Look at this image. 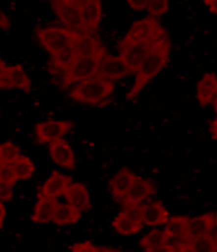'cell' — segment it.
<instances>
[{"mask_svg":"<svg viewBox=\"0 0 217 252\" xmlns=\"http://www.w3.org/2000/svg\"><path fill=\"white\" fill-rule=\"evenodd\" d=\"M72 46H73L78 58L91 57V55L97 54L103 48L100 41L92 36L91 33H79Z\"/></svg>","mask_w":217,"mask_h":252,"instance_id":"obj_19","label":"cell"},{"mask_svg":"<svg viewBox=\"0 0 217 252\" xmlns=\"http://www.w3.org/2000/svg\"><path fill=\"white\" fill-rule=\"evenodd\" d=\"M204 4L209 7V10L217 15V0H205Z\"/></svg>","mask_w":217,"mask_h":252,"instance_id":"obj_39","label":"cell"},{"mask_svg":"<svg viewBox=\"0 0 217 252\" xmlns=\"http://www.w3.org/2000/svg\"><path fill=\"white\" fill-rule=\"evenodd\" d=\"M136 175L133 173L132 171L128 170L127 167H123L113 176V178L108 182L111 192H112L113 197L116 200H121L125 197V195L129 191L130 187L133 186L134 181H135Z\"/></svg>","mask_w":217,"mask_h":252,"instance_id":"obj_16","label":"cell"},{"mask_svg":"<svg viewBox=\"0 0 217 252\" xmlns=\"http://www.w3.org/2000/svg\"><path fill=\"white\" fill-rule=\"evenodd\" d=\"M147 11L153 17L163 15L168 11V1L167 0H149Z\"/></svg>","mask_w":217,"mask_h":252,"instance_id":"obj_30","label":"cell"},{"mask_svg":"<svg viewBox=\"0 0 217 252\" xmlns=\"http://www.w3.org/2000/svg\"><path fill=\"white\" fill-rule=\"evenodd\" d=\"M185 243H188L193 249L194 252H215L216 250L215 236H213L211 233L194 238V239H191Z\"/></svg>","mask_w":217,"mask_h":252,"instance_id":"obj_27","label":"cell"},{"mask_svg":"<svg viewBox=\"0 0 217 252\" xmlns=\"http://www.w3.org/2000/svg\"><path fill=\"white\" fill-rule=\"evenodd\" d=\"M50 6L56 13L58 19L67 25L69 30L79 33H91L82 23L79 8L73 6L68 0H53Z\"/></svg>","mask_w":217,"mask_h":252,"instance_id":"obj_6","label":"cell"},{"mask_svg":"<svg viewBox=\"0 0 217 252\" xmlns=\"http://www.w3.org/2000/svg\"><path fill=\"white\" fill-rule=\"evenodd\" d=\"M50 157L60 166L73 170L75 167V157L71 145L65 139H58L49 144Z\"/></svg>","mask_w":217,"mask_h":252,"instance_id":"obj_11","label":"cell"},{"mask_svg":"<svg viewBox=\"0 0 217 252\" xmlns=\"http://www.w3.org/2000/svg\"><path fill=\"white\" fill-rule=\"evenodd\" d=\"M107 54V49L103 47L97 54L91 57H79L74 61L73 65L62 75V89L68 88L72 84L81 83L93 78L98 71L103 58Z\"/></svg>","mask_w":217,"mask_h":252,"instance_id":"obj_3","label":"cell"},{"mask_svg":"<svg viewBox=\"0 0 217 252\" xmlns=\"http://www.w3.org/2000/svg\"><path fill=\"white\" fill-rule=\"evenodd\" d=\"M57 204L58 202L56 198L40 197L35 206V211H33L31 220L33 222L37 223H47L52 221Z\"/></svg>","mask_w":217,"mask_h":252,"instance_id":"obj_21","label":"cell"},{"mask_svg":"<svg viewBox=\"0 0 217 252\" xmlns=\"http://www.w3.org/2000/svg\"><path fill=\"white\" fill-rule=\"evenodd\" d=\"M217 94V77L214 73L205 74L197 85V99L199 104L205 106L213 102Z\"/></svg>","mask_w":217,"mask_h":252,"instance_id":"obj_20","label":"cell"},{"mask_svg":"<svg viewBox=\"0 0 217 252\" xmlns=\"http://www.w3.org/2000/svg\"><path fill=\"white\" fill-rule=\"evenodd\" d=\"M11 28V23H10V19L8 17L5 15L4 11L0 8V29H4V30H8Z\"/></svg>","mask_w":217,"mask_h":252,"instance_id":"obj_37","label":"cell"},{"mask_svg":"<svg viewBox=\"0 0 217 252\" xmlns=\"http://www.w3.org/2000/svg\"><path fill=\"white\" fill-rule=\"evenodd\" d=\"M100 252H122L119 250H115V249H108V248H102L99 249Z\"/></svg>","mask_w":217,"mask_h":252,"instance_id":"obj_44","label":"cell"},{"mask_svg":"<svg viewBox=\"0 0 217 252\" xmlns=\"http://www.w3.org/2000/svg\"><path fill=\"white\" fill-rule=\"evenodd\" d=\"M13 196L12 187L0 181V201H10Z\"/></svg>","mask_w":217,"mask_h":252,"instance_id":"obj_34","label":"cell"},{"mask_svg":"<svg viewBox=\"0 0 217 252\" xmlns=\"http://www.w3.org/2000/svg\"><path fill=\"white\" fill-rule=\"evenodd\" d=\"M215 223L217 225V213H216V215H215Z\"/></svg>","mask_w":217,"mask_h":252,"instance_id":"obj_49","label":"cell"},{"mask_svg":"<svg viewBox=\"0 0 217 252\" xmlns=\"http://www.w3.org/2000/svg\"><path fill=\"white\" fill-rule=\"evenodd\" d=\"M132 73V69L129 68V66L125 63V61L121 57L105 54L94 77L113 83V80L122 79V78Z\"/></svg>","mask_w":217,"mask_h":252,"instance_id":"obj_8","label":"cell"},{"mask_svg":"<svg viewBox=\"0 0 217 252\" xmlns=\"http://www.w3.org/2000/svg\"><path fill=\"white\" fill-rule=\"evenodd\" d=\"M190 218L188 217H173L169 218L165 223V233L168 236L169 239H182L184 240L188 229V222Z\"/></svg>","mask_w":217,"mask_h":252,"instance_id":"obj_24","label":"cell"},{"mask_svg":"<svg viewBox=\"0 0 217 252\" xmlns=\"http://www.w3.org/2000/svg\"><path fill=\"white\" fill-rule=\"evenodd\" d=\"M0 181L5 182V183H7L8 186L11 187L16 183L17 178L15 176V172H13L12 167H11V165H6V166L4 167V170L0 172Z\"/></svg>","mask_w":217,"mask_h":252,"instance_id":"obj_32","label":"cell"},{"mask_svg":"<svg viewBox=\"0 0 217 252\" xmlns=\"http://www.w3.org/2000/svg\"><path fill=\"white\" fill-rule=\"evenodd\" d=\"M80 218H81V213L77 211L71 204L58 203L52 221L58 226H66L75 223L80 220Z\"/></svg>","mask_w":217,"mask_h":252,"instance_id":"obj_22","label":"cell"},{"mask_svg":"<svg viewBox=\"0 0 217 252\" xmlns=\"http://www.w3.org/2000/svg\"><path fill=\"white\" fill-rule=\"evenodd\" d=\"M71 177L62 175V173L57 172V171H54L52 176L42 186L40 197L57 198L58 196L65 195L67 188L71 186Z\"/></svg>","mask_w":217,"mask_h":252,"instance_id":"obj_14","label":"cell"},{"mask_svg":"<svg viewBox=\"0 0 217 252\" xmlns=\"http://www.w3.org/2000/svg\"><path fill=\"white\" fill-rule=\"evenodd\" d=\"M73 123L68 121H55V120H48L38 123L36 126V136L40 144H50L62 139L65 134L71 130Z\"/></svg>","mask_w":217,"mask_h":252,"instance_id":"obj_9","label":"cell"},{"mask_svg":"<svg viewBox=\"0 0 217 252\" xmlns=\"http://www.w3.org/2000/svg\"><path fill=\"white\" fill-rule=\"evenodd\" d=\"M149 0H128L129 6L135 11H141L148 6Z\"/></svg>","mask_w":217,"mask_h":252,"instance_id":"obj_36","label":"cell"},{"mask_svg":"<svg viewBox=\"0 0 217 252\" xmlns=\"http://www.w3.org/2000/svg\"><path fill=\"white\" fill-rule=\"evenodd\" d=\"M154 192L155 188L152 181L136 176L133 186L124 197V206H137Z\"/></svg>","mask_w":217,"mask_h":252,"instance_id":"obj_10","label":"cell"},{"mask_svg":"<svg viewBox=\"0 0 217 252\" xmlns=\"http://www.w3.org/2000/svg\"><path fill=\"white\" fill-rule=\"evenodd\" d=\"M5 217H6V209H5V206L2 204L1 201H0V227L2 226V222H4Z\"/></svg>","mask_w":217,"mask_h":252,"instance_id":"obj_42","label":"cell"},{"mask_svg":"<svg viewBox=\"0 0 217 252\" xmlns=\"http://www.w3.org/2000/svg\"><path fill=\"white\" fill-rule=\"evenodd\" d=\"M5 88H4V85H2V84L1 83H0V90H4Z\"/></svg>","mask_w":217,"mask_h":252,"instance_id":"obj_48","label":"cell"},{"mask_svg":"<svg viewBox=\"0 0 217 252\" xmlns=\"http://www.w3.org/2000/svg\"><path fill=\"white\" fill-rule=\"evenodd\" d=\"M175 249H177V252H194L193 249L185 242L179 243V244L175 246Z\"/></svg>","mask_w":217,"mask_h":252,"instance_id":"obj_38","label":"cell"},{"mask_svg":"<svg viewBox=\"0 0 217 252\" xmlns=\"http://www.w3.org/2000/svg\"><path fill=\"white\" fill-rule=\"evenodd\" d=\"M112 223L116 231L119 234H122V236H132V234L137 233L143 227V225H137V223L133 222L132 220L128 219L122 212L115 218Z\"/></svg>","mask_w":217,"mask_h":252,"instance_id":"obj_26","label":"cell"},{"mask_svg":"<svg viewBox=\"0 0 217 252\" xmlns=\"http://www.w3.org/2000/svg\"><path fill=\"white\" fill-rule=\"evenodd\" d=\"M210 133L213 135V138L217 140V119H215L210 123Z\"/></svg>","mask_w":217,"mask_h":252,"instance_id":"obj_41","label":"cell"},{"mask_svg":"<svg viewBox=\"0 0 217 252\" xmlns=\"http://www.w3.org/2000/svg\"><path fill=\"white\" fill-rule=\"evenodd\" d=\"M21 156V150L13 142L6 141L0 145V159L6 165L13 164Z\"/></svg>","mask_w":217,"mask_h":252,"instance_id":"obj_29","label":"cell"},{"mask_svg":"<svg viewBox=\"0 0 217 252\" xmlns=\"http://www.w3.org/2000/svg\"><path fill=\"white\" fill-rule=\"evenodd\" d=\"M166 36V35H163ZM161 36L160 38L150 42H142V43H135V44H127V46H119V57H121L125 61L129 68L132 69L133 73H136L137 68L140 67L142 61L147 58V55L152 52L153 49L157 47V44L160 42L161 38L163 37Z\"/></svg>","mask_w":217,"mask_h":252,"instance_id":"obj_7","label":"cell"},{"mask_svg":"<svg viewBox=\"0 0 217 252\" xmlns=\"http://www.w3.org/2000/svg\"><path fill=\"white\" fill-rule=\"evenodd\" d=\"M215 225V214L214 213H207V214H203L200 217L189 219L188 229H186V234L183 242H189L194 238L210 233V231Z\"/></svg>","mask_w":217,"mask_h":252,"instance_id":"obj_12","label":"cell"},{"mask_svg":"<svg viewBox=\"0 0 217 252\" xmlns=\"http://www.w3.org/2000/svg\"><path fill=\"white\" fill-rule=\"evenodd\" d=\"M17 181H25L29 179L35 172V165L27 157L21 156L13 164H11Z\"/></svg>","mask_w":217,"mask_h":252,"instance_id":"obj_25","label":"cell"},{"mask_svg":"<svg viewBox=\"0 0 217 252\" xmlns=\"http://www.w3.org/2000/svg\"><path fill=\"white\" fill-rule=\"evenodd\" d=\"M77 58V53H75L73 46H69L53 55L49 63V67H54L57 71H63V73H65L67 69L73 65Z\"/></svg>","mask_w":217,"mask_h":252,"instance_id":"obj_23","label":"cell"},{"mask_svg":"<svg viewBox=\"0 0 217 252\" xmlns=\"http://www.w3.org/2000/svg\"><path fill=\"white\" fill-rule=\"evenodd\" d=\"M78 36L79 32L58 27H49L37 30L38 41L52 57L60 50L72 46Z\"/></svg>","mask_w":217,"mask_h":252,"instance_id":"obj_4","label":"cell"},{"mask_svg":"<svg viewBox=\"0 0 217 252\" xmlns=\"http://www.w3.org/2000/svg\"><path fill=\"white\" fill-rule=\"evenodd\" d=\"M7 67H8V66L5 65L4 61H2L1 59H0V79H1V78L5 75V73H6Z\"/></svg>","mask_w":217,"mask_h":252,"instance_id":"obj_43","label":"cell"},{"mask_svg":"<svg viewBox=\"0 0 217 252\" xmlns=\"http://www.w3.org/2000/svg\"><path fill=\"white\" fill-rule=\"evenodd\" d=\"M115 84L93 77L78 84L72 90L69 97L85 104H99L113 92Z\"/></svg>","mask_w":217,"mask_h":252,"instance_id":"obj_2","label":"cell"},{"mask_svg":"<svg viewBox=\"0 0 217 252\" xmlns=\"http://www.w3.org/2000/svg\"><path fill=\"white\" fill-rule=\"evenodd\" d=\"M0 83L5 89H21L27 94H29L31 90V80L21 65L7 67L6 73L0 79Z\"/></svg>","mask_w":217,"mask_h":252,"instance_id":"obj_13","label":"cell"},{"mask_svg":"<svg viewBox=\"0 0 217 252\" xmlns=\"http://www.w3.org/2000/svg\"><path fill=\"white\" fill-rule=\"evenodd\" d=\"M69 2H71L72 5L75 7H78L80 10V8L85 6L86 4H87V0H68Z\"/></svg>","mask_w":217,"mask_h":252,"instance_id":"obj_40","label":"cell"},{"mask_svg":"<svg viewBox=\"0 0 217 252\" xmlns=\"http://www.w3.org/2000/svg\"><path fill=\"white\" fill-rule=\"evenodd\" d=\"M169 47H171V44H169L168 38H167V36H163L157 44V47L142 61L140 67L136 71V78L133 89L127 94L128 100L135 99L142 91V89L166 66L167 61H168Z\"/></svg>","mask_w":217,"mask_h":252,"instance_id":"obj_1","label":"cell"},{"mask_svg":"<svg viewBox=\"0 0 217 252\" xmlns=\"http://www.w3.org/2000/svg\"><path fill=\"white\" fill-rule=\"evenodd\" d=\"M5 166H6V164H5L4 161H2L1 159H0V172H1V171L4 170V167H5Z\"/></svg>","mask_w":217,"mask_h":252,"instance_id":"obj_45","label":"cell"},{"mask_svg":"<svg viewBox=\"0 0 217 252\" xmlns=\"http://www.w3.org/2000/svg\"><path fill=\"white\" fill-rule=\"evenodd\" d=\"M169 219L168 212L161 202H152L142 206V222L147 226H160Z\"/></svg>","mask_w":217,"mask_h":252,"instance_id":"obj_18","label":"cell"},{"mask_svg":"<svg viewBox=\"0 0 217 252\" xmlns=\"http://www.w3.org/2000/svg\"><path fill=\"white\" fill-rule=\"evenodd\" d=\"M163 35H166L165 30L159 25L154 18H144L135 22L132 25L123 40L119 42V46L150 42L158 40Z\"/></svg>","mask_w":217,"mask_h":252,"instance_id":"obj_5","label":"cell"},{"mask_svg":"<svg viewBox=\"0 0 217 252\" xmlns=\"http://www.w3.org/2000/svg\"><path fill=\"white\" fill-rule=\"evenodd\" d=\"M215 240H216V250H215V252H217V234H215Z\"/></svg>","mask_w":217,"mask_h":252,"instance_id":"obj_47","label":"cell"},{"mask_svg":"<svg viewBox=\"0 0 217 252\" xmlns=\"http://www.w3.org/2000/svg\"><path fill=\"white\" fill-rule=\"evenodd\" d=\"M144 252H177V249L173 245L165 244L160 246H155V248L144 249Z\"/></svg>","mask_w":217,"mask_h":252,"instance_id":"obj_35","label":"cell"},{"mask_svg":"<svg viewBox=\"0 0 217 252\" xmlns=\"http://www.w3.org/2000/svg\"><path fill=\"white\" fill-rule=\"evenodd\" d=\"M65 196L68 201V204L74 207L80 213L88 211L91 208V200L88 190L81 183H72L67 188Z\"/></svg>","mask_w":217,"mask_h":252,"instance_id":"obj_15","label":"cell"},{"mask_svg":"<svg viewBox=\"0 0 217 252\" xmlns=\"http://www.w3.org/2000/svg\"><path fill=\"white\" fill-rule=\"evenodd\" d=\"M82 23L88 32H96L103 17V6L99 0H87V4L80 8Z\"/></svg>","mask_w":217,"mask_h":252,"instance_id":"obj_17","label":"cell"},{"mask_svg":"<svg viewBox=\"0 0 217 252\" xmlns=\"http://www.w3.org/2000/svg\"><path fill=\"white\" fill-rule=\"evenodd\" d=\"M72 252H100L97 246H94L90 242L78 243L72 246Z\"/></svg>","mask_w":217,"mask_h":252,"instance_id":"obj_33","label":"cell"},{"mask_svg":"<svg viewBox=\"0 0 217 252\" xmlns=\"http://www.w3.org/2000/svg\"><path fill=\"white\" fill-rule=\"evenodd\" d=\"M214 108H215V111H216V114H217V98L215 99V102H214Z\"/></svg>","mask_w":217,"mask_h":252,"instance_id":"obj_46","label":"cell"},{"mask_svg":"<svg viewBox=\"0 0 217 252\" xmlns=\"http://www.w3.org/2000/svg\"><path fill=\"white\" fill-rule=\"evenodd\" d=\"M122 213L133 221V222L137 223V225H143L142 222V206H124V209Z\"/></svg>","mask_w":217,"mask_h":252,"instance_id":"obj_31","label":"cell"},{"mask_svg":"<svg viewBox=\"0 0 217 252\" xmlns=\"http://www.w3.org/2000/svg\"><path fill=\"white\" fill-rule=\"evenodd\" d=\"M169 238L165 233V231H160V229H153L148 234H146L141 239L140 244L143 249L155 248V246L168 244Z\"/></svg>","mask_w":217,"mask_h":252,"instance_id":"obj_28","label":"cell"}]
</instances>
